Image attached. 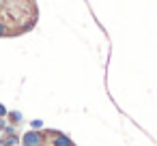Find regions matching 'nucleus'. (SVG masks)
<instances>
[{"mask_svg": "<svg viewBox=\"0 0 157 146\" xmlns=\"http://www.w3.org/2000/svg\"><path fill=\"white\" fill-rule=\"evenodd\" d=\"M39 9L35 0H0V37L11 39L37 26Z\"/></svg>", "mask_w": 157, "mask_h": 146, "instance_id": "f257e3e1", "label": "nucleus"}, {"mask_svg": "<svg viewBox=\"0 0 157 146\" xmlns=\"http://www.w3.org/2000/svg\"><path fill=\"white\" fill-rule=\"evenodd\" d=\"M20 146H75V144L63 131H56V129H39L37 131L35 129L22 137Z\"/></svg>", "mask_w": 157, "mask_h": 146, "instance_id": "f03ea898", "label": "nucleus"}, {"mask_svg": "<svg viewBox=\"0 0 157 146\" xmlns=\"http://www.w3.org/2000/svg\"><path fill=\"white\" fill-rule=\"evenodd\" d=\"M5 116H7V110H5V105H0V133L7 129V120H5Z\"/></svg>", "mask_w": 157, "mask_h": 146, "instance_id": "7ed1b4c3", "label": "nucleus"}]
</instances>
